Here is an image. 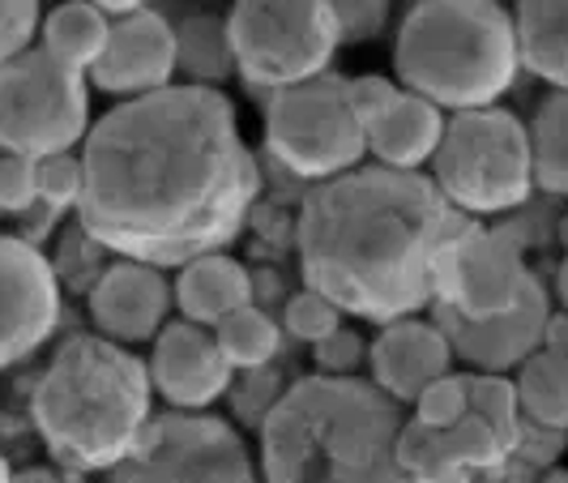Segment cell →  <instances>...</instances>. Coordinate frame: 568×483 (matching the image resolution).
<instances>
[{"instance_id": "obj_1", "label": "cell", "mask_w": 568, "mask_h": 483, "mask_svg": "<svg viewBox=\"0 0 568 483\" xmlns=\"http://www.w3.org/2000/svg\"><path fill=\"white\" fill-rule=\"evenodd\" d=\"M261 193V168L223 90L171 85L94 120L82 145L85 235L154 270L227 249Z\"/></svg>"}, {"instance_id": "obj_2", "label": "cell", "mask_w": 568, "mask_h": 483, "mask_svg": "<svg viewBox=\"0 0 568 483\" xmlns=\"http://www.w3.org/2000/svg\"><path fill=\"white\" fill-rule=\"evenodd\" d=\"M466 228L424 171L355 168L308 189L295 223L304 283L346 316L406 321L436 300L440 256Z\"/></svg>"}, {"instance_id": "obj_3", "label": "cell", "mask_w": 568, "mask_h": 483, "mask_svg": "<svg viewBox=\"0 0 568 483\" xmlns=\"http://www.w3.org/2000/svg\"><path fill=\"white\" fill-rule=\"evenodd\" d=\"M406 415L372 381L304 376L261 420V483H415Z\"/></svg>"}, {"instance_id": "obj_4", "label": "cell", "mask_w": 568, "mask_h": 483, "mask_svg": "<svg viewBox=\"0 0 568 483\" xmlns=\"http://www.w3.org/2000/svg\"><path fill=\"white\" fill-rule=\"evenodd\" d=\"M150 369L129 346L78 334L43 369L30 415L64 471H115L150 432Z\"/></svg>"}, {"instance_id": "obj_5", "label": "cell", "mask_w": 568, "mask_h": 483, "mask_svg": "<svg viewBox=\"0 0 568 483\" xmlns=\"http://www.w3.org/2000/svg\"><path fill=\"white\" fill-rule=\"evenodd\" d=\"M394 69L440 112H484L517 82V22L496 0H424L398 27Z\"/></svg>"}, {"instance_id": "obj_6", "label": "cell", "mask_w": 568, "mask_h": 483, "mask_svg": "<svg viewBox=\"0 0 568 483\" xmlns=\"http://www.w3.org/2000/svg\"><path fill=\"white\" fill-rule=\"evenodd\" d=\"M432 180L466 219L517 210L535 189L530 124L505 108L457 112L432 159Z\"/></svg>"}, {"instance_id": "obj_7", "label": "cell", "mask_w": 568, "mask_h": 483, "mask_svg": "<svg viewBox=\"0 0 568 483\" xmlns=\"http://www.w3.org/2000/svg\"><path fill=\"white\" fill-rule=\"evenodd\" d=\"M227 30L235 73L270 94L325 78L342 43L325 0H244L227 13Z\"/></svg>"}, {"instance_id": "obj_8", "label": "cell", "mask_w": 568, "mask_h": 483, "mask_svg": "<svg viewBox=\"0 0 568 483\" xmlns=\"http://www.w3.org/2000/svg\"><path fill=\"white\" fill-rule=\"evenodd\" d=\"M90 129L85 73L64 69L43 48L0 69V154L43 163L85 145Z\"/></svg>"}, {"instance_id": "obj_9", "label": "cell", "mask_w": 568, "mask_h": 483, "mask_svg": "<svg viewBox=\"0 0 568 483\" xmlns=\"http://www.w3.org/2000/svg\"><path fill=\"white\" fill-rule=\"evenodd\" d=\"M265 145L274 163L300 180H338L359 168L368 154V133L351 108L346 82L325 73L283 94H270L265 108Z\"/></svg>"}, {"instance_id": "obj_10", "label": "cell", "mask_w": 568, "mask_h": 483, "mask_svg": "<svg viewBox=\"0 0 568 483\" xmlns=\"http://www.w3.org/2000/svg\"><path fill=\"white\" fill-rule=\"evenodd\" d=\"M551 432L530 424L526 436H500L484 420L466 415L449 432L406 424L402 462L415 483H542L551 475Z\"/></svg>"}, {"instance_id": "obj_11", "label": "cell", "mask_w": 568, "mask_h": 483, "mask_svg": "<svg viewBox=\"0 0 568 483\" xmlns=\"http://www.w3.org/2000/svg\"><path fill=\"white\" fill-rule=\"evenodd\" d=\"M108 483H261L240 432L214 415H163Z\"/></svg>"}, {"instance_id": "obj_12", "label": "cell", "mask_w": 568, "mask_h": 483, "mask_svg": "<svg viewBox=\"0 0 568 483\" xmlns=\"http://www.w3.org/2000/svg\"><path fill=\"white\" fill-rule=\"evenodd\" d=\"M535 291V274L521 249L505 231H491L475 219L454 235V244L440 256L436 274V300L449 316L462 321H487V316L513 313Z\"/></svg>"}, {"instance_id": "obj_13", "label": "cell", "mask_w": 568, "mask_h": 483, "mask_svg": "<svg viewBox=\"0 0 568 483\" xmlns=\"http://www.w3.org/2000/svg\"><path fill=\"white\" fill-rule=\"evenodd\" d=\"M60 316V286L30 240L0 235V369L22 364L52 339Z\"/></svg>"}, {"instance_id": "obj_14", "label": "cell", "mask_w": 568, "mask_h": 483, "mask_svg": "<svg viewBox=\"0 0 568 483\" xmlns=\"http://www.w3.org/2000/svg\"><path fill=\"white\" fill-rule=\"evenodd\" d=\"M145 369H150L154 394L168 402L171 411H184V415H205L227 394L231 376H235L214 330L193 325V321H171L154 339Z\"/></svg>"}, {"instance_id": "obj_15", "label": "cell", "mask_w": 568, "mask_h": 483, "mask_svg": "<svg viewBox=\"0 0 568 483\" xmlns=\"http://www.w3.org/2000/svg\"><path fill=\"white\" fill-rule=\"evenodd\" d=\"M171 304H175V286L168 283L163 270L142 265V261H115L108 265L94 286H90V321L99 339L115 346H138L154 342L171 325Z\"/></svg>"}, {"instance_id": "obj_16", "label": "cell", "mask_w": 568, "mask_h": 483, "mask_svg": "<svg viewBox=\"0 0 568 483\" xmlns=\"http://www.w3.org/2000/svg\"><path fill=\"white\" fill-rule=\"evenodd\" d=\"M175 73H180L175 27L163 13H154V9H133V13H124V18L112 22L108 52L90 69V82L99 85V90H108V94H120L129 103V99H145V94L171 90Z\"/></svg>"}, {"instance_id": "obj_17", "label": "cell", "mask_w": 568, "mask_h": 483, "mask_svg": "<svg viewBox=\"0 0 568 483\" xmlns=\"http://www.w3.org/2000/svg\"><path fill=\"white\" fill-rule=\"evenodd\" d=\"M449 360H454V342L440 325L406 316L394 325H381V334L372 342L368 364L372 385L394 399L398 406H415V399L427 385H436L440 376H449Z\"/></svg>"}, {"instance_id": "obj_18", "label": "cell", "mask_w": 568, "mask_h": 483, "mask_svg": "<svg viewBox=\"0 0 568 483\" xmlns=\"http://www.w3.org/2000/svg\"><path fill=\"white\" fill-rule=\"evenodd\" d=\"M547 325H551V309H547L542 286L535 283V291L513 313L487 316V321L449 316V325H440V330L449 334L462 360H470L479 372H500L505 376L509 369H521L530 355H539Z\"/></svg>"}, {"instance_id": "obj_19", "label": "cell", "mask_w": 568, "mask_h": 483, "mask_svg": "<svg viewBox=\"0 0 568 483\" xmlns=\"http://www.w3.org/2000/svg\"><path fill=\"white\" fill-rule=\"evenodd\" d=\"M445 112L419 94L402 90L398 99L368 124V154L376 168L389 171H424L432 168L436 150L445 142Z\"/></svg>"}, {"instance_id": "obj_20", "label": "cell", "mask_w": 568, "mask_h": 483, "mask_svg": "<svg viewBox=\"0 0 568 483\" xmlns=\"http://www.w3.org/2000/svg\"><path fill=\"white\" fill-rule=\"evenodd\" d=\"M171 286H175L180 321H193L205 330H219L231 313L253 304V274L244 261L227 253H210L180 265Z\"/></svg>"}, {"instance_id": "obj_21", "label": "cell", "mask_w": 568, "mask_h": 483, "mask_svg": "<svg viewBox=\"0 0 568 483\" xmlns=\"http://www.w3.org/2000/svg\"><path fill=\"white\" fill-rule=\"evenodd\" d=\"M521 69L568 94V0H526L513 13Z\"/></svg>"}, {"instance_id": "obj_22", "label": "cell", "mask_w": 568, "mask_h": 483, "mask_svg": "<svg viewBox=\"0 0 568 483\" xmlns=\"http://www.w3.org/2000/svg\"><path fill=\"white\" fill-rule=\"evenodd\" d=\"M108 39H112V18L103 13V4H90V0L57 4L39 30V48L52 60H60L64 69H78L85 78L103 60Z\"/></svg>"}, {"instance_id": "obj_23", "label": "cell", "mask_w": 568, "mask_h": 483, "mask_svg": "<svg viewBox=\"0 0 568 483\" xmlns=\"http://www.w3.org/2000/svg\"><path fill=\"white\" fill-rule=\"evenodd\" d=\"M517 399L526 424L542 427L551 436L568 432V351L565 346H542L517 369Z\"/></svg>"}, {"instance_id": "obj_24", "label": "cell", "mask_w": 568, "mask_h": 483, "mask_svg": "<svg viewBox=\"0 0 568 483\" xmlns=\"http://www.w3.org/2000/svg\"><path fill=\"white\" fill-rule=\"evenodd\" d=\"M175 60H180V73L189 78V85L219 90L235 73L227 18H214V13L184 18L175 27Z\"/></svg>"}, {"instance_id": "obj_25", "label": "cell", "mask_w": 568, "mask_h": 483, "mask_svg": "<svg viewBox=\"0 0 568 483\" xmlns=\"http://www.w3.org/2000/svg\"><path fill=\"white\" fill-rule=\"evenodd\" d=\"M530 150H535V184L547 193L568 198V94L551 90L530 120Z\"/></svg>"}, {"instance_id": "obj_26", "label": "cell", "mask_w": 568, "mask_h": 483, "mask_svg": "<svg viewBox=\"0 0 568 483\" xmlns=\"http://www.w3.org/2000/svg\"><path fill=\"white\" fill-rule=\"evenodd\" d=\"M214 339H219V346H223V355H227V364L235 372L265 369V364H274L278 351H283V330H278V321L265 313L261 304H248V309L231 313L227 321L214 330Z\"/></svg>"}, {"instance_id": "obj_27", "label": "cell", "mask_w": 568, "mask_h": 483, "mask_svg": "<svg viewBox=\"0 0 568 483\" xmlns=\"http://www.w3.org/2000/svg\"><path fill=\"white\" fill-rule=\"evenodd\" d=\"M470 415L484 420L487 427H496L500 436H526L530 424L521 415V399H517V381L500 376V372H479L470 376Z\"/></svg>"}, {"instance_id": "obj_28", "label": "cell", "mask_w": 568, "mask_h": 483, "mask_svg": "<svg viewBox=\"0 0 568 483\" xmlns=\"http://www.w3.org/2000/svg\"><path fill=\"white\" fill-rule=\"evenodd\" d=\"M470 415V376H440L436 385H427L424 394L415 399V427H427V432H449L462 420Z\"/></svg>"}, {"instance_id": "obj_29", "label": "cell", "mask_w": 568, "mask_h": 483, "mask_svg": "<svg viewBox=\"0 0 568 483\" xmlns=\"http://www.w3.org/2000/svg\"><path fill=\"white\" fill-rule=\"evenodd\" d=\"M342 316L346 313H342L329 295H321V291H313V286H304V291H295V295L286 300L283 325L291 339L308 342V346H321L329 334H338L342 330Z\"/></svg>"}, {"instance_id": "obj_30", "label": "cell", "mask_w": 568, "mask_h": 483, "mask_svg": "<svg viewBox=\"0 0 568 483\" xmlns=\"http://www.w3.org/2000/svg\"><path fill=\"white\" fill-rule=\"evenodd\" d=\"M43 30V13L30 0H0V69L27 57L34 48V34Z\"/></svg>"}, {"instance_id": "obj_31", "label": "cell", "mask_w": 568, "mask_h": 483, "mask_svg": "<svg viewBox=\"0 0 568 483\" xmlns=\"http://www.w3.org/2000/svg\"><path fill=\"white\" fill-rule=\"evenodd\" d=\"M368 342L359 339L355 330L342 325L338 334L313 346V360H316V376H334V381H355V372L368 364Z\"/></svg>"}, {"instance_id": "obj_32", "label": "cell", "mask_w": 568, "mask_h": 483, "mask_svg": "<svg viewBox=\"0 0 568 483\" xmlns=\"http://www.w3.org/2000/svg\"><path fill=\"white\" fill-rule=\"evenodd\" d=\"M34 168H39V201L43 205L64 210V205L82 201V154H57Z\"/></svg>"}, {"instance_id": "obj_33", "label": "cell", "mask_w": 568, "mask_h": 483, "mask_svg": "<svg viewBox=\"0 0 568 483\" xmlns=\"http://www.w3.org/2000/svg\"><path fill=\"white\" fill-rule=\"evenodd\" d=\"M34 201H39V168L18 154H0V210L27 214Z\"/></svg>"}, {"instance_id": "obj_34", "label": "cell", "mask_w": 568, "mask_h": 483, "mask_svg": "<svg viewBox=\"0 0 568 483\" xmlns=\"http://www.w3.org/2000/svg\"><path fill=\"white\" fill-rule=\"evenodd\" d=\"M346 94H351V108L359 115V124H364V133H368V124L376 115L385 112L394 99H398L402 90L389 78H376V73H364V78H351L346 82Z\"/></svg>"}, {"instance_id": "obj_35", "label": "cell", "mask_w": 568, "mask_h": 483, "mask_svg": "<svg viewBox=\"0 0 568 483\" xmlns=\"http://www.w3.org/2000/svg\"><path fill=\"white\" fill-rule=\"evenodd\" d=\"M385 9L389 4H368V0H355V4H334V18H338L342 43H364L376 30L385 27Z\"/></svg>"}, {"instance_id": "obj_36", "label": "cell", "mask_w": 568, "mask_h": 483, "mask_svg": "<svg viewBox=\"0 0 568 483\" xmlns=\"http://www.w3.org/2000/svg\"><path fill=\"white\" fill-rule=\"evenodd\" d=\"M9 483H82L73 471H48V466H34V471H18Z\"/></svg>"}, {"instance_id": "obj_37", "label": "cell", "mask_w": 568, "mask_h": 483, "mask_svg": "<svg viewBox=\"0 0 568 483\" xmlns=\"http://www.w3.org/2000/svg\"><path fill=\"white\" fill-rule=\"evenodd\" d=\"M556 291H560V304L568 309V256H565V265H560V274H556Z\"/></svg>"}, {"instance_id": "obj_38", "label": "cell", "mask_w": 568, "mask_h": 483, "mask_svg": "<svg viewBox=\"0 0 568 483\" xmlns=\"http://www.w3.org/2000/svg\"><path fill=\"white\" fill-rule=\"evenodd\" d=\"M542 483H568V471H551V475H547Z\"/></svg>"}, {"instance_id": "obj_39", "label": "cell", "mask_w": 568, "mask_h": 483, "mask_svg": "<svg viewBox=\"0 0 568 483\" xmlns=\"http://www.w3.org/2000/svg\"><path fill=\"white\" fill-rule=\"evenodd\" d=\"M13 475H9V466H4V457H0V483H9Z\"/></svg>"}]
</instances>
